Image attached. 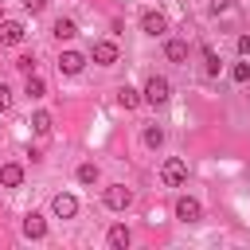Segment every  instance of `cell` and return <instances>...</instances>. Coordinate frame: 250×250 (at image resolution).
<instances>
[{"label": "cell", "mask_w": 250, "mask_h": 250, "mask_svg": "<svg viewBox=\"0 0 250 250\" xmlns=\"http://www.w3.org/2000/svg\"><path fill=\"white\" fill-rule=\"evenodd\" d=\"M164 55H168L172 62H184V59H188V43H184V39H168V47H164Z\"/></svg>", "instance_id": "obj_14"}, {"label": "cell", "mask_w": 250, "mask_h": 250, "mask_svg": "<svg viewBox=\"0 0 250 250\" xmlns=\"http://www.w3.org/2000/svg\"><path fill=\"white\" fill-rule=\"evenodd\" d=\"M82 66H86V55H82V51H62V55H59V70H62V74H78Z\"/></svg>", "instance_id": "obj_9"}, {"label": "cell", "mask_w": 250, "mask_h": 250, "mask_svg": "<svg viewBox=\"0 0 250 250\" xmlns=\"http://www.w3.org/2000/svg\"><path fill=\"white\" fill-rule=\"evenodd\" d=\"M8 105H12V90L0 82V113H8Z\"/></svg>", "instance_id": "obj_23"}, {"label": "cell", "mask_w": 250, "mask_h": 250, "mask_svg": "<svg viewBox=\"0 0 250 250\" xmlns=\"http://www.w3.org/2000/svg\"><path fill=\"white\" fill-rule=\"evenodd\" d=\"M238 55H250V35H238Z\"/></svg>", "instance_id": "obj_26"}, {"label": "cell", "mask_w": 250, "mask_h": 250, "mask_svg": "<svg viewBox=\"0 0 250 250\" xmlns=\"http://www.w3.org/2000/svg\"><path fill=\"white\" fill-rule=\"evenodd\" d=\"M230 4H234V0H211V12H215V16H219V12H227V8H230Z\"/></svg>", "instance_id": "obj_25"}, {"label": "cell", "mask_w": 250, "mask_h": 250, "mask_svg": "<svg viewBox=\"0 0 250 250\" xmlns=\"http://www.w3.org/2000/svg\"><path fill=\"white\" fill-rule=\"evenodd\" d=\"M16 66H20L23 74H35V55H20V59H16Z\"/></svg>", "instance_id": "obj_22"}, {"label": "cell", "mask_w": 250, "mask_h": 250, "mask_svg": "<svg viewBox=\"0 0 250 250\" xmlns=\"http://www.w3.org/2000/svg\"><path fill=\"white\" fill-rule=\"evenodd\" d=\"M51 35H55V39L62 43V39H74V35H78V27H74V20L59 16V20H55V27H51Z\"/></svg>", "instance_id": "obj_11"}, {"label": "cell", "mask_w": 250, "mask_h": 250, "mask_svg": "<svg viewBox=\"0 0 250 250\" xmlns=\"http://www.w3.org/2000/svg\"><path fill=\"white\" fill-rule=\"evenodd\" d=\"M160 180H164L168 188H184V184H188V164H184L180 156H168L164 168H160Z\"/></svg>", "instance_id": "obj_1"}, {"label": "cell", "mask_w": 250, "mask_h": 250, "mask_svg": "<svg viewBox=\"0 0 250 250\" xmlns=\"http://www.w3.org/2000/svg\"><path fill=\"white\" fill-rule=\"evenodd\" d=\"M145 145H148V148H160V145H164V129H160V125H148V129H145Z\"/></svg>", "instance_id": "obj_20"}, {"label": "cell", "mask_w": 250, "mask_h": 250, "mask_svg": "<svg viewBox=\"0 0 250 250\" xmlns=\"http://www.w3.org/2000/svg\"><path fill=\"white\" fill-rule=\"evenodd\" d=\"M23 94H27V98H43V94H47V82H43L39 74H27V86H23Z\"/></svg>", "instance_id": "obj_16"}, {"label": "cell", "mask_w": 250, "mask_h": 250, "mask_svg": "<svg viewBox=\"0 0 250 250\" xmlns=\"http://www.w3.org/2000/svg\"><path fill=\"white\" fill-rule=\"evenodd\" d=\"M23 234H27V238H43V234H47V223H43V215H35V211H31V215L23 219Z\"/></svg>", "instance_id": "obj_13"}, {"label": "cell", "mask_w": 250, "mask_h": 250, "mask_svg": "<svg viewBox=\"0 0 250 250\" xmlns=\"http://www.w3.org/2000/svg\"><path fill=\"white\" fill-rule=\"evenodd\" d=\"M0 184H4V188H20V184H23V168H20V164H4V168H0Z\"/></svg>", "instance_id": "obj_12"}, {"label": "cell", "mask_w": 250, "mask_h": 250, "mask_svg": "<svg viewBox=\"0 0 250 250\" xmlns=\"http://www.w3.org/2000/svg\"><path fill=\"white\" fill-rule=\"evenodd\" d=\"M230 78H234V82H250V62H234Z\"/></svg>", "instance_id": "obj_21"}, {"label": "cell", "mask_w": 250, "mask_h": 250, "mask_svg": "<svg viewBox=\"0 0 250 250\" xmlns=\"http://www.w3.org/2000/svg\"><path fill=\"white\" fill-rule=\"evenodd\" d=\"M199 215H203L199 199H191V195H180V199H176V219H180V223H199Z\"/></svg>", "instance_id": "obj_4"}, {"label": "cell", "mask_w": 250, "mask_h": 250, "mask_svg": "<svg viewBox=\"0 0 250 250\" xmlns=\"http://www.w3.org/2000/svg\"><path fill=\"white\" fill-rule=\"evenodd\" d=\"M203 70H207V74H211V78H215V74H219V70H223V62H219V55H215V51H211V47H203Z\"/></svg>", "instance_id": "obj_18"}, {"label": "cell", "mask_w": 250, "mask_h": 250, "mask_svg": "<svg viewBox=\"0 0 250 250\" xmlns=\"http://www.w3.org/2000/svg\"><path fill=\"white\" fill-rule=\"evenodd\" d=\"M31 129H35L39 137H47V133H51V113H43V109L31 113Z\"/></svg>", "instance_id": "obj_19"}, {"label": "cell", "mask_w": 250, "mask_h": 250, "mask_svg": "<svg viewBox=\"0 0 250 250\" xmlns=\"http://www.w3.org/2000/svg\"><path fill=\"white\" fill-rule=\"evenodd\" d=\"M51 211H55L59 219H74V215H78V199L66 195V191H59V195L51 199Z\"/></svg>", "instance_id": "obj_7"}, {"label": "cell", "mask_w": 250, "mask_h": 250, "mask_svg": "<svg viewBox=\"0 0 250 250\" xmlns=\"http://www.w3.org/2000/svg\"><path fill=\"white\" fill-rule=\"evenodd\" d=\"M168 94H172V86H168V78H160V74H152V78L145 82V94H141V98H145L148 105H164V102H168Z\"/></svg>", "instance_id": "obj_2"}, {"label": "cell", "mask_w": 250, "mask_h": 250, "mask_svg": "<svg viewBox=\"0 0 250 250\" xmlns=\"http://www.w3.org/2000/svg\"><path fill=\"white\" fill-rule=\"evenodd\" d=\"M129 203H133V191H129L125 184H109V188H105V207H109V211H125Z\"/></svg>", "instance_id": "obj_3"}, {"label": "cell", "mask_w": 250, "mask_h": 250, "mask_svg": "<svg viewBox=\"0 0 250 250\" xmlns=\"http://www.w3.org/2000/svg\"><path fill=\"white\" fill-rule=\"evenodd\" d=\"M105 242H109L113 250H125V246L133 242V234H129V227H125V223H117V227H109V234H105Z\"/></svg>", "instance_id": "obj_10"}, {"label": "cell", "mask_w": 250, "mask_h": 250, "mask_svg": "<svg viewBox=\"0 0 250 250\" xmlns=\"http://www.w3.org/2000/svg\"><path fill=\"white\" fill-rule=\"evenodd\" d=\"M117 102H121L125 109H137V105H141V94H137L133 86H121V90H117Z\"/></svg>", "instance_id": "obj_17"}, {"label": "cell", "mask_w": 250, "mask_h": 250, "mask_svg": "<svg viewBox=\"0 0 250 250\" xmlns=\"http://www.w3.org/2000/svg\"><path fill=\"white\" fill-rule=\"evenodd\" d=\"M0 12H4V8H0Z\"/></svg>", "instance_id": "obj_27"}, {"label": "cell", "mask_w": 250, "mask_h": 250, "mask_svg": "<svg viewBox=\"0 0 250 250\" xmlns=\"http://www.w3.org/2000/svg\"><path fill=\"white\" fill-rule=\"evenodd\" d=\"M141 31H145V35H152V39H156V35H164V31H168L164 12H145V16H141Z\"/></svg>", "instance_id": "obj_5"}, {"label": "cell", "mask_w": 250, "mask_h": 250, "mask_svg": "<svg viewBox=\"0 0 250 250\" xmlns=\"http://www.w3.org/2000/svg\"><path fill=\"white\" fill-rule=\"evenodd\" d=\"M74 176H78V184H98V164L94 160H82Z\"/></svg>", "instance_id": "obj_15"}, {"label": "cell", "mask_w": 250, "mask_h": 250, "mask_svg": "<svg viewBox=\"0 0 250 250\" xmlns=\"http://www.w3.org/2000/svg\"><path fill=\"white\" fill-rule=\"evenodd\" d=\"M90 59H94L98 66H113V62H117V47H113L109 39H98L94 51H90Z\"/></svg>", "instance_id": "obj_6"}, {"label": "cell", "mask_w": 250, "mask_h": 250, "mask_svg": "<svg viewBox=\"0 0 250 250\" xmlns=\"http://www.w3.org/2000/svg\"><path fill=\"white\" fill-rule=\"evenodd\" d=\"M0 43H4V47H20V43H23V23L4 20V23H0Z\"/></svg>", "instance_id": "obj_8"}, {"label": "cell", "mask_w": 250, "mask_h": 250, "mask_svg": "<svg viewBox=\"0 0 250 250\" xmlns=\"http://www.w3.org/2000/svg\"><path fill=\"white\" fill-rule=\"evenodd\" d=\"M23 8L35 16V12H43V8H47V0H23Z\"/></svg>", "instance_id": "obj_24"}]
</instances>
